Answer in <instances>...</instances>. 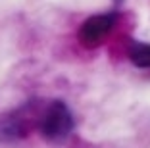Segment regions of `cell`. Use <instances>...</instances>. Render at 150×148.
<instances>
[{"label": "cell", "mask_w": 150, "mask_h": 148, "mask_svg": "<svg viewBox=\"0 0 150 148\" xmlns=\"http://www.w3.org/2000/svg\"><path fill=\"white\" fill-rule=\"evenodd\" d=\"M40 135L50 142H62L73 131V113L64 100H52L44 104L39 121Z\"/></svg>", "instance_id": "7a4b0ae2"}, {"label": "cell", "mask_w": 150, "mask_h": 148, "mask_svg": "<svg viewBox=\"0 0 150 148\" xmlns=\"http://www.w3.org/2000/svg\"><path fill=\"white\" fill-rule=\"evenodd\" d=\"M117 19H119V13L115 10L114 12H104V13H94V16L87 18L81 23L79 31H77V40L85 48H98L108 39V35L115 27Z\"/></svg>", "instance_id": "3957f363"}, {"label": "cell", "mask_w": 150, "mask_h": 148, "mask_svg": "<svg viewBox=\"0 0 150 148\" xmlns=\"http://www.w3.org/2000/svg\"><path fill=\"white\" fill-rule=\"evenodd\" d=\"M44 102L40 98H31L23 102L16 110L4 113L0 118V140L2 142H19L31 135V131L39 127L42 115Z\"/></svg>", "instance_id": "6da1fadb"}, {"label": "cell", "mask_w": 150, "mask_h": 148, "mask_svg": "<svg viewBox=\"0 0 150 148\" xmlns=\"http://www.w3.org/2000/svg\"><path fill=\"white\" fill-rule=\"evenodd\" d=\"M127 56L133 65H137L139 69H150V42H131L127 50Z\"/></svg>", "instance_id": "277c9868"}, {"label": "cell", "mask_w": 150, "mask_h": 148, "mask_svg": "<svg viewBox=\"0 0 150 148\" xmlns=\"http://www.w3.org/2000/svg\"><path fill=\"white\" fill-rule=\"evenodd\" d=\"M112 2H114V6H115V8H119V6H121V4H123V2H125V0H112Z\"/></svg>", "instance_id": "5b68a950"}]
</instances>
